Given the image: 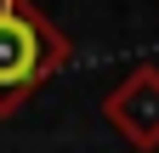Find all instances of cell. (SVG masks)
Segmentation results:
<instances>
[{"instance_id": "6da1fadb", "label": "cell", "mask_w": 159, "mask_h": 153, "mask_svg": "<svg viewBox=\"0 0 159 153\" xmlns=\"http://www.w3.org/2000/svg\"><path fill=\"white\" fill-rule=\"evenodd\" d=\"M68 57V34L34 0H0V119H11L46 80H57Z\"/></svg>"}, {"instance_id": "7a4b0ae2", "label": "cell", "mask_w": 159, "mask_h": 153, "mask_svg": "<svg viewBox=\"0 0 159 153\" xmlns=\"http://www.w3.org/2000/svg\"><path fill=\"white\" fill-rule=\"evenodd\" d=\"M102 119L119 130V142L136 153H159V68L142 63L102 97Z\"/></svg>"}]
</instances>
